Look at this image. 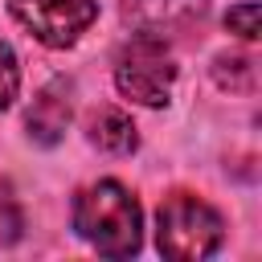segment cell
<instances>
[{
    "label": "cell",
    "instance_id": "obj_1",
    "mask_svg": "<svg viewBox=\"0 0 262 262\" xmlns=\"http://www.w3.org/2000/svg\"><path fill=\"white\" fill-rule=\"evenodd\" d=\"M74 229L98 254L131 258L143 242V213H139V201L119 180H98L74 196Z\"/></svg>",
    "mask_w": 262,
    "mask_h": 262
},
{
    "label": "cell",
    "instance_id": "obj_2",
    "mask_svg": "<svg viewBox=\"0 0 262 262\" xmlns=\"http://www.w3.org/2000/svg\"><path fill=\"white\" fill-rule=\"evenodd\" d=\"M225 237V221L213 205H205L192 192H172L160 205L156 217V246L172 262H196L209 258Z\"/></svg>",
    "mask_w": 262,
    "mask_h": 262
},
{
    "label": "cell",
    "instance_id": "obj_3",
    "mask_svg": "<svg viewBox=\"0 0 262 262\" xmlns=\"http://www.w3.org/2000/svg\"><path fill=\"white\" fill-rule=\"evenodd\" d=\"M172 82H176V61H172L168 41L147 37V33H131V41L115 57L119 94L139 106H164L172 98Z\"/></svg>",
    "mask_w": 262,
    "mask_h": 262
},
{
    "label": "cell",
    "instance_id": "obj_4",
    "mask_svg": "<svg viewBox=\"0 0 262 262\" xmlns=\"http://www.w3.org/2000/svg\"><path fill=\"white\" fill-rule=\"evenodd\" d=\"M8 8L49 49L74 45L98 16V0H8Z\"/></svg>",
    "mask_w": 262,
    "mask_h": 262
},
{
    "label": "cell",
    "instance_id": "obj_5",
    "mask_svg": "<svg viewBox=\"0 0 262 262\" xmlns=\"http://www.w3.org/2000/svg\"><path fill=\"white\" fill-rule=\"evenodd\" d=\"M209 12V0H123V16L135 33L147 37H180L192 25H201Z\"/></svg>",
    "mask_w": 262,
    "mask_h": 262
},
{
    "label": "cell",
    "instance_id": "obj_6",
    "mask_svg": "<svg viewBox=\"0 0 262 262\" xmlns=\"http://www.w3.org/2000/svg\"><path fill=\"white\" fill-rule=\"evenodd\" d=\"M66 123H70V86L57 78V82H49L33 98V106L25 115V127H29V135L37 143H57L61 131H66Z\"/></svg>",
    "mask_w": 262,
    "mask_h": 262
},
{
    "label": "cell",
    "instance_id": "obj_7",
    "mask_svg": "<svg viewBox=\"0 0 262 262\" xmlns=\"http://www.w3.org/2000/svg\"><path fill=\"white\" fill-rule=\"evenodd\" d=\"M90 143L98 151H111V156H131L139 135H135V123L131 115H123L119 106H102L90 115Z\"/></svg>",
    "mask_w": 262,
    "mask_h": 262
},
{
    "label": "cell",
    "instance_id": "obj_8",
    "mask_svg": "<svg viewBox=\"0 0 262 262\" xmlns=\"http://www.w3.org/2000/svg\"><path fill=\"white\" fill-rule=\"evenodd\" d=\"M217 82L233 86V90H250L254 86V61L250 57H217Z\"/></svg>",
    "mask_w": 262,
    "mask_h": 262
},
{
    "label": "cell",
    "instance_id": "obj_9",
    "mask_svg": "<svg viewBox=\"0 0 262 262\" xmlns=\"http://www.w3.org/2000/svg\"><path fill=\"white\" fill-rule=\"evenodd\" d=\"M20 205H16V196H12V188L0 180V242H16L20 237Z\"/></svg>",
    "mask_w": 262,
    "mask_h": 262
},
{
    "label": "cell",
    "instance_id": "obj_10",
    "mask_svg": "<svg viewBox=\"0 0 262 262\" xmlns=\"http://www.w3.org/2000/svg\"><path fill=\"white\" fill-rule=\"evenodd\" d=\"M225 29H229V33H237L242 41H254V37H258V4H254V0H246V4L229 8V12H225Z\"/></svg>",
    "mask_w": 262,
    "mask_h": 262
},
{
    "label": "cell",
    "instance_id": "obj_11",
    "mask_svg": "<svg viewBox=\"0 0 262 262\" xmlns=\"http://www.w3.org/2000/svg\"><path fill=\"white\" fill-rule=\"evenodd\" d=\"M16 90H20V70H16V57H12V49H8V45H0V111L16 98Z\"/></svg>",
    "mask_w": 262,
    "mask_h": 262
}]
</instances>
